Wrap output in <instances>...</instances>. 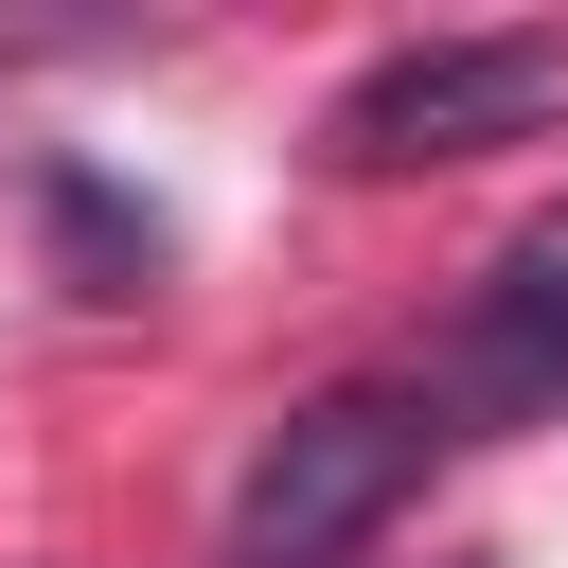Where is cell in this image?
<instances>
[{
	"mask_svg": "<svg viewBox=\"0 0 568 568\" xmlns=\"http://www.w3.org/2000/svg\"><path fill=\"white\" fill-rule=\"evenodd\" d=\"M426 444H444V408H426V390H390V373H355V390L284 408V426L248 444V479H231V568H355V550L408 515Z\"/></svg>",
	"mask_w": 568,
	"mask_h": 568,
	"instance_id": "cell-1",
	"label": "cell"
},
{
	"mask_svg": "<svg viewBox=\"0 0 568 568\" xmlns=\"http://www.w3.org/2000/svg\"><path fill=\"white\" fill-rule=\"evenodd\" d=\"M568 124V36H408L337 89V178H426V160H479V142H550Z\"/></svg>",
	"mask_w": 568,
	"mask_h": 568,
	"instance_id": "cell-2",
	"label": "cell"
},
{
	"mask_svg": "<svg viewBox=\"0 0 568 568\" xmlns=\"http://www.w3.org/2000/svg\"><path fill=\"white\" fill-rule=\"evenodd\" d=\"M426 408H444V444L462 426H568V213H532L479 266V302L426 355Z\"/></svg>",
	"mask_w": 568,
	"mask_h": 568,
	"instance_id": "cell-3",
	"label": "cell"
},
{
	"mask_svg": "<svg viewBox=\"0 0 568 568\" xmlns=\"http://www.w3.org/2000/svg\"><path fill=\"white\" fill-rule=\"evenodd\" d=\"M53 231H71V266H89V302H142L160 284V231H124L89 178H53Z\"/></svg>",
	"mask_w": 568,
	"mask_h": 568,
	"instance_id": "cell-4",
	"label": "cell"
}]
</instances>
